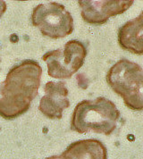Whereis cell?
<instances>
[{"mask_svg": "<svg viewBox=\"0 0 143 159\" xmlns=\"http://www.w3.org/2000/svg\"><path fill=\"white\" fill-rule=\"evenodd\" d=\"M42 68L31 59L22 60L7 72L0 84V116L14 120L22 116L39 94Z\"/></svg>", "mask_w": 143, "mask_h": 159, "instance_id": "6da1fadb", "label": "cell"}, {"mask_svg": "<svg viewBox=\"0 0 143 159\" xmlns=\"http://www.w3.org/2000/svg\"><path fill=\"white\" fill-rule=\"evenodd\" d=\"M119 119V110L105 97L93 100H82L73 109L71 130L81 134L91 131L110 135L116 129Z\"/></svg>", "mask_w": 143, "mask_h": 159, "instance_id": "7a4b0ae2", "label": "cell"}, {"mask_svg": "<svg viewBox=\"0 0 143 159\" xmlns=\"http://www.w3.org/2000/svg\"><path fill=\"white\" fill-rule=\"evenodd\" d=\"M106 80L128 108L143 110V70L138 64L121 59L109 69Z\"/></svg>", "mask_w": 143, "mask_h": 159, "instance_id": "3957f363", "label": "cell"}, {"mask_svg": "<svg viewBox=\"0 0 143 159\" xmlns=\"http://www.w3.org/2000/svg\"><path fill=\"white\" fill-rule=\"evenodd\" d=\"M32 25L43 36L53 39H63L73 31V18L63 5L57 2L39 4L31 14Z\"/></svg>", "mask_w": 143, "mask_h": 159, "instance_id": "277c9868", "label": "cell"}, {"mask_svg": "<svg viewBox=\"0 0 143 159\" xmlns=\"http://www.w3.org/2000/svg\"><path fill=\"white\" fill-rule=\"evenodd\" d=\"M87 57L85 45L76 39L69 40L61 48L43 55L48 65V73L55 79H70L84 64Z\"/></svg>", "mask_w": 143, "mask_h": 159, "instance_id": "5b68a950", "label": "cell"}, {"mask_svg": "<svg viewBox=\"0 0 143 159\" xmlns=\"http://www.w3.org/2000/svg\"><path fill=\"white\" fill-rule=\"evenodd\" d=\"M133 0L78 1L83 21L93 25L105 24L109 18L123 14L133 5Z\"/></svg>", "mask_w": 143, "mask_h": 159, "instance_id": "8992f818", "label": "cell"}, {"mask_svg": "<svg viewBox=\"0 0 143 159\" xmlns=\"http://www.w3.org/2000/svg\"><path fill=\"white\" fill-rule=\"evenodd\" d=\"M45 94L41 98L39 110L48 119H61L64 109L70 107L68 89L63 81H48L44 87Z\"/></svg>", "mask_w": 143, "mask_h": 159, "instance_id": "52a82bcc", "label": "cell"}, {"mask_svg": "<svg viewBox=\"0 0 143 159\" xmlns=\"http://www.w3.org/2000/svg\"><path fill=\"white\" fill-rule=\"evenodd\" d=\"M117 39L122 49L135 55H143V11L119 28Z\"/></svg>", "mask_w": 143, "mask_h": 159, "instance_id": "ba28073f", "label": "cell"}, {"mask_svg": "<svg viewBox=\"0 0 143 159\" xmlns=\"http://www.w3.org/2000/svg\"><path fill=\"white\" fill-rule=\"evenodd\" d=\"M60 157L62 159H107V150L98 139H81L69 145Z\"/></svg>", "mask_w": 143, "mask_h": 159, "instance_id": "9c48e42d", "label": "cell"}, {"mask_svg": "<svg viewBox=\"0 0 143 159\" xmlns=\"http://www.w3.org/2000/svg\"><path fill=\"white\" fill-rule=\"evenodd\" d=\"M6 10H7V4H6V2L0 0V19L3 16V15L6 13Z\"/></svg>", "mask_w": 143, "mask_h": 159, "instance_id": "30bf717a", "label": "cell"}, {"mask_svg": "<svg viewBox=\"0 0 143 159\" xmlns=\"http://www.w3.org/2000/svg\"><path fill=\"white\" fill-rule=\"evenodd\" d=\"M45 159H62L60 156H52V157H47Z\"/></svg>", "mask_w": 143, "mask_h": 159, "instance_id": "8fae6325", "label": "cell"}]
</instances>
